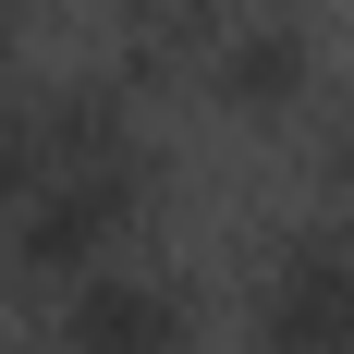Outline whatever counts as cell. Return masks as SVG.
Here are the masks:
<instances>
[{"label":"cell","mask_w":354,"mask_h":354,"mask_svg":"<svg viewBox=\"0 0 354 354\" xmlns=\"http://www.w3.org/2000/svg\"><path fill=\"white\" fill-rule=\"evenodd\" d=\"M147 208H159V147H122V159H86V171L37 183L25 220L0 232L12 245V281H98V269H122V245L147 232Z\"/></svg>","instance_id":"6da1fadb"},{"label":"cell","mask_w":354,"mask_h":354,"mask_svg":"<svg viewBox=\"0 0 354 354\" xmlns=\"http://www.w3.org/2000/svg\"><path fill=\"white\" fill-rule=\"evenodd\" d=\"M257 354H354V220H293L257 245Z\"/></svg>","instance_id":"7a4b0ae2"},{"label":"cell","mask_w":354,"mask_h":354,"mask_svg":"<svg viewBox=\"0 0 354 354\" xmlns=\"http://www.w3.org/2000/svg\"><path fill=\"white\" fill-rule=\"evenodd\" d=\"M49 354H196V293L171 269H98V281L62 293V318L37 330Z\"/></svg>","instance_id":"3957f363"},{"label":"cell","mask_w":354,"mask_h":354,"mask_svg":"<svg viewBox=\"0 0 354 354\" xmlns=\"http://www.w3.org/2000/svg\"><path fill=\"white\" fill-rule=\"evenodd\" d=\"M208 98L232 122H293L318 98V25H306V0H245L232 12V37L208 62Z\"/></svg>","instance_id":"277c9868"},{"label":"cell","mask_w":354,"mask_h":354,"mask_svg":"<svg viewBox=\"0 0 354 354\" xmlns=\"http://www.w3.org/2000/svg\"><path fill=\"white\" fill-rule=\"evenodd\" d=\"M245 0H110V86H208Z\"/></svg>","instance_id":"5b68a950"},{"label":"cell","mask_w":354,"mask_h":354,"mask_svg":"<svg viewBox=\"0 0 354 354\" xmlns=\"http://www.w3.org/2000/svg\"><path fill=\"white\" fill-rule=\"evenodd\" d=\"M318 183H330V208L354 220V110H342V122L318 135Z\"/></svg>","instance_id":"8992f818"},{"label":"cell","mask_w":354,"mask_h":354,"mask_svg":"<svg viewBox=\"0 0 354 354\" xmlns=\"http://www.w3.org/2000/svg\"><path fill=\"white\" fill-rule=\"evenodd\" d=\"M0 49H12V0H0Z\"/></svg>","instance_id":"52a82bcc"},{"label":"cell","mask_w":354,"mask_h":354,"mask_svg":"<svg viewBox=\"0 0 354 354\" xmlns=\"http://www.w3.org/2000/svg\"><path fill=\"white\" fill-rule=\"evenodd\" d=\"M12 12H25V0H12Z\"/></svg>","instance_id":"ba28073f"}]
</instances>
